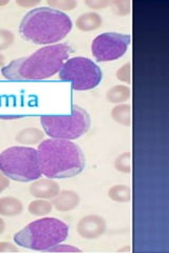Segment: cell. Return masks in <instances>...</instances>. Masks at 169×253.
<instances>
[{"mask_svg":"<svg viewBox=\"0 0 169 253\" xmlns=\"http://www.w3.org/2000/svg\"><path fill=\"white\" fill-rule=\"evenodd\" d=\"M73 52L67 43H56L40 47L28 57L11 61L1 69L10 81H40L58 73Z\"/></svg>","mask_w":169,"mask_h":253,"instance_id":"cell-1","label":"cell"},{"mask_svg":"<svg viewBox=\"0 0 169 253\" xmlns=\"http://www.w3.org/2000/svg\"><path fill=\"white\" fill-rule=\"evenodd\" d=\"M42 174L48 178H70L82 173L86 157L79 146L67 139H44L37 148Z\"/></svg>","mask_w":169,"mask_h":253,"instance_id":"cell-2","label":"cell"},{"mask_svg":"<svg viewBox=\"0 0 169 253\" xmlns=\"http://www.w3.org/2000/svg\"><path fill=\"white\" fill-rule=\"evenodd\" d=\"M72 27L73 23L66 13L43 6L31 10L23 16L19 33L31 43L52 45L66 38Z\"/></svg>","mask_w":169,"mask_h":253,"instance_id":"cell-3","label":"cell"},{"mask_svg":"<svg viewBox=\"0 0 169 253\" xmlns=\"http://www.w3.org/2000/svg\"><path fill=\"white\" fill-rule=\"evenodd\" d=\"M70 228L56 217H44L28 224L14 235V242L20 247L48 251L63 243L69 236Z\"/></svg>","mask_w":169,"mask_h":253,"instance_id":"cell-4","label":"cell"},{"mask_svg":"<svg viewBox=\"0 0 169 253\" xmlns=\"http://www.w3.org/2000/svg\"><path fill=\"white\" fill-rule=\"evenodd\" d=\"M0 171L20 183L34 181L42 176L37 150L28 146H14L0 154Z\"/></svg>","mask_w":169,"mask_h":253,"instance_id":"cell-5","label":"cell"},{"mask_svg":"<svg viewBox=\"0 0 169 253\" xmlns=\"http://www.w3.org/2000/svg\"><path fill=\"white\" fill-rule=\"evenodd\" d=\"M40 124L50 138L74 140L90 129L91 117L84 108L73 105L70 115H43Z\"/></svg>","mask_w":169,"mask_h":253,"instance_id":"cell-6","label":"cell"},{"mask_svg":"<svg viewBox=\"0 0 169 253\" xmlns=\"http://www.w3.org/2000/svg\"><path fill=\"white\" fill-rule=\"evenodd\" d=\"M59 79L70 82L72 89L87 91L96 88L103 79L101 68L87 57L69 58L59 71Z\"/></svg>","mask_w":169,"mask_h":253,"instance_id":"cell-7","label":"cell"},{"mask_svg":"<svg viewBox=\"0 0 169 253\" xmlns=\"http://www.w3.org/2000/svg\"><path fill=\"white\" fill-rule=\"evenodd\" d=\"M130 42L131 37L129 35L114 32L104 33L93 39L91 52L96 61H114L125 55Z\"/></svg>","mask_w":169,"mask_h":253,"instance_id":"cell-8","label":"cell"},{"mask_svg":"<svg viewBox=\"0 0 169 253\" xmlns=\"http://www.w3.org/2000/svg\"><path fill=\"white\" fill-rule=\"evenodd\" d=\"M107 229L106 220L95 214L84 216L77 224V233L86 240H95L102 236Z\"/></svg>","mask_w":169,"mask_h":253,"instance_id":"cell-9","label":"cell"},{"mask_svg":"<svg viewBox=\"0 0 169 253\" xmlns=\"http://www.w3.org/2000/svg\"><path fill=\"white\" fill-rule=\"evenodd\" d=\"M30 194L36 199L52 200L60 192L59 185L51 178L36 179L31 184L29 188Z\"/></svg>","mask_w":169,"mask_h":253,"instance_id":"cell-10","label":"cell"},{"mask_svg":"<svg viewBox=\"0 0 169 253\" xmlns=\"http://www.w3.org/2000/svg\"><path fill=\"white\" fill-rule=\"evenodd\" d=\"M80 203V197L72 190H63L59 194L54 197L52 205L59 212H70L74 210Z\"/></svg>","mask_w":169,"mask_h":253,"instance_id":"cell-11","label":"cell"},{"mask_svg":"<svg viewBox=\"0 0 169 253\" xmlns=\"http://www.w3.org/2000/svg\"><path fill=\"white\" fill-rule=\"evenodd\" d=\"M75 25L79 31L91 32L102 27L103 19L98 13L89 12L78 16V18L75 21Z\"/></svg>","mask_w":169,"mask_h":253,"instance_id":"cell-12","label":"cell"},{"mask_svg":"<svg viewBox=\"0 0 169 253\" xmlns=\"http://www.w3.org/2000/svg\"><path fill=\"white\" fill-rule=\"evenodd\" d=\"M45 138V133L38 128H26L19 131L15 139L23 146H34L40 144Z\"/></svg>","mask_w":169,"mask_h":253,"instance_id":"cell-13","label":"cell"},{"mask_svg":"<svg viewBox=\"0 0 169 253\" xmlns=\"http://www.w3.org/2000/svg\"><path fill=\"white\" fill-rule=\"evenodd\" d=\"M23 211V205L20 200L13 196L0 197V215L17 216Z\"/></svg>","mask_w":169,"mask_h":253,"instance_id":"cell-14","label":"cell"},{"mask_svg":"<svg viewBox=\"0 0 169 253\" xmlns=\"http://www.w3.org/2000/svg\"><path fill=\"white\" fill-rule=\"evenodd\" d=\"M131 96V91L127 85H114L113 88L107 91L106 98L112 104H122L127 101Z\"/></svg>","mask_w":169,"mask_h":253,"instance_id":"cell-15","label":"cell"},{"mask_svg":"<svg viewBox=\"0 0 169 253\" xmlns=\"http://www.w3.org/2000/svg\"><path fill=\"white\" fill-rule=\"evenodd\" d=\"M111 117L119 125L129 126L131 124V106L117 105L111 111Z\"/></svg>","mask_w":169,"mask_h":253,"instance_id":"cell-16","label":"cell"},{"mask_svg":"<svg viewBox=\"0 0 169 253\" xmlns=\"http://www.w3.org/2000/svg\"><path fill=\"white\" fill-rule=\"evenodd\" d=\"M108 196L115 203H127L131 200V189L127 185H115L108 190Z\"/></svg>","mask_w":169,"mask_h":253,"instance_id":"cell-17","label":"cell"},{"mask_svg":"<svg viewBox=\"0 0 169 253\" xmlns=\"http://www.w3.org/2000/svg\"><path fill=\"white\" fill-rule=\"evenodd\" d=\"M52 209H53L52 203L48 202L46 200H42V199H38L36 201L31 202L29 204V207H28L29 212L34 216L48 215L49 213L52 212Z\"/></svg>","mask_w":169,"mask_h":253,"instance_id":"cell-18","label":"cell"},{"mask_svg":"<svg viewBox=\"0 0 169 253\" xmlns=\"http://www.w3.org/2000/svg\"><path fill=\"white\" fill-rule=\"evenodd\" d=\"M114 168L118 172L130 173L131 172V153L124 152L117 156L114 161Z\"/></svg>","mask_w":169,"mask_h":253,"instance_id":"cell-19","label":"cell"},{"mask_svg":"<svg viewBox=\"0 0 169 253\" xmlns=\"http://www.w3.org/2000/svg\"><path fill=\"white\" fill-rule=\"evenodd\" d=\"M48 5L51 6V9L57 11H73L77 6V1L75 0H48Z\"/></svg>","mask_w":169,"mask_h":253,"instance_id":"cell-20","label":"cell"},{"mask_svg":"<svg viewBox=\"0 0 169 253\" xmlns=\"http://www.w3.org/2000/svg\"><path fill=\"white\" fill-rule=\"evenodd\" d=\"M15 41L14 34L9 30L0 29V51L6 50L10 47Z\"/></svg>","mask_w":169,"mask_h":253,"instance_id":"cell-21","label":"cell"},{"mask_svg":"<svg viewBox=\"0 0 169 253\" xmlns=\"http://www.w3.org/2000/svg\"><path fill=\"white\" fill-rule=\"evenodd\" d=\"M116 78L119 82L130 84L131 82V63L128 62L120 67L116 72Z\"/></svg>","mask_w":169,"mask_h":253,"instance_id":"cell-22","label":"cell"},{"mask_svg":"<svg viewBox=\"0 0 169 253\" xmlns=\"http://www.w3.org/2000/svg\"><path fill=\"white\" fill-rule=\"evenodd\" d=\"M113 12L118 16H126L130 13V2L129 1H113L110 2Z\"/></svg>","mask_w":169,"mask_h":253,"instance_id":"cell-23","label":"cell"},{"mask_svg":"<svg viewBox=\"0 0 169 253\" xmlns=\"http://www.w3.org/2000/svg\"><path fill=\"white\" fill-rule=\"evenodd\" d=\"M48 251L51 252H82L79 248L72 246V245H66V244H58L54 246L53 248L49 249Z\"/></svg>","mask_w":169,"mask_h":253,"instance_id":"cell-24","label":"cell"},{"mask_svg":"<svg viewBox=\"0 0 169 253\" xmlns=\"http://www.w3.org/2000/svg\"><path fill=\"white\" fill-rule=\"evenodd\" d=\"M86 4L89 6L90 9L101 10L110 5V1H107V0H87Z\"/></svg>","mask_w":169,"mask_h":253,"instance_id":"cell-25","label":"cell"},{"mask_svg":"<svg viewBox=\"0 0 169 253\" xmlns=\"http://www.w3.org/2000/svg\"><path fill=\"white\" fill-rule=\"evenodd\" d=\"M40 3L39 0H16V4L26 7V9H30V7H35Z\"/></svg>","mask_w":169,"mask_h":253,"instance_id":"cell-26","label":"cell"},{"mask_svg":"<svg viewBox=\"0 0 169 253\" xmlns=\"http://www.w3.org/2000/svg\"><path fill=\"white\" fill-rule=\"evenodd\" d=\"M0 252H18V248L9 242H0Z\"/></svg>","mask_w":169,"mask_h":253,"instance_id":"cell-27","label":"cell"},{"mask_svg":"<svg viewBox=\"0 0 169 253\" xmlns=\"http://www.w3.org/2000/svg\"><path fill=\"white\" fill-rule=\"evenodd\" d=\"M10 187V178L6 177L4 174L0 171V193H2L5 189Z\"/></svg>","mask_w":169,"mask_h":253,"instance_id":"cell-28","label":"cell"},{"mask_svg":"<svg viewBox=\"0 0 169 253\" xmlns=\"http://www.w3.org/2000/svg\"><path fill=\"white\" fill-rule=\"evenodd\" d=\"M21 118L20 115H1L0 116V120H7V121H11V120H19Z\"/></svg>","mask_w":169,"mask_h":253,"instance_id":"cell-29","label":"cell"},{"mask_svg":"<svg viewBox=\"0 0 169 253\" xmlns=\"http://www.w3.org/2000/svg\"><path fill=\"white\" fill-rule=\"evenodd\" d=\"M4 229H5V223H4V220L0 217V235L3 233Z\"/></svg>","mask_w":169,"mask_h":253,"instance_id":"cell-30","label":"cell"},{"mask_svg":"<svg viewBox=\"0 0 169 253\" xmlns=\"http://www.w3.org/2000/svg\"><path fill=\"white\" fill-rule=\"evenodd\" d=\"M4 63H5V58L2 54H0V69H2L4 67Z\"/></svg>","mask_w":169,"mask_h":253,"instance_id":"cell-31","label":"cell"},{"mask_svg":"<svg viewBox=\"0 0 169 253\" xmlns=\"http://www.w3.org/2000/svg\"><path fill=\"white\" fill-rule=\"evenodd\" d=\"M9 0H0V6H4L6 4H9Z\"/></svg>","mask_w":169,"mask_h":253,"instance_id":"cell-32","label":"cell"}]
</instances>
